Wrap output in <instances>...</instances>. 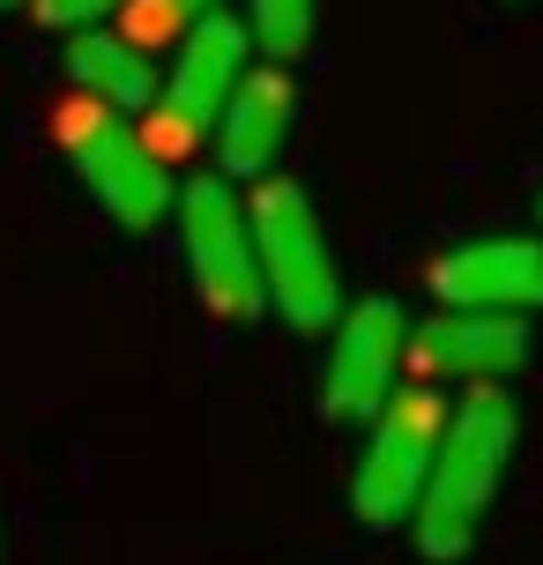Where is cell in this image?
I'll return each instance as SVG.
<instances>
[{"label": "cell", "instance_id": "obj_1", "mask_svg": "<svg viewBox=\"0 0 543 565\" xmlns=\"http://www.w3.org/2000/svg\"><path fill=\"white\" fill-rule=\"evenodd\" d=\"M514 439H521V417H514V402L499 395V380H477L469 402L447 409L439 447H432V469H425V491H417V507H409L417 558L447 565L477 543L491 499H499V477H507V461H514Z\"/></svg>", "mask_w": 543, "mask_h": 565}, {"label": "cell", "instance_id": "obj_2", "mask_svg": "<svg viewBox=\"0 0 543 565\" xmlns=\"http://www.w3.org/2000/svg\"><path fill=\"white\" fill-rule=\"evenodd\" d=\"M246 224H254V254H260V282H268V306L284 312L298 335L313 328H336L343 312V276H336V254H328V231H320V209L298 179H254L246 194Z\"/></svg>", "mask_w": 543, "mask_h": 565}, {"label": "cell", "instance_id": "obj_3", "mask_svg": "<svg viewBox=\"0 0 543 565\" xmlns=\"http://www.w3.org/2000/svg\"><path fill=\"white\" fill-rule=\"evenodd\" d=\"M60 141H67L83 186L97 194V209H105L119 231H157L172 216V201H179L172 164H164L157 141L135 135L127 113L97 105V97H75V105H60Z\"/></svg>", "mask_w": 543, "mask_h": 565}, {"label": "cell", "instance_id": "obj_4", "mask_svg": "<svg viewBox=\"0 0 543 565\" xmlns=\"http://www.w3.org/2000/svg\"><path fill=\"white\" fill-rule=\"evenodd\" d=\"M172 216H179V246H187V276H194L201 306L224 312V320H260L268 312V282H260L254 224H246V201L231 194V179L224 171L187 179Z\"/></svg>", "mask_w": 543, "mask_h": 565}, {"label": "cell", "instance_id": "obj_5", "mask_svg": "<svg viewBox=\"0 0 543 565\" xmlns=\"http://www.w3.org/2000/svg\"><path fill=\"white\" fill-rule=\"evenodd\" d=\"M439 424H447V402L432 395V380L417 387H395L380 402V417L365 424V454H358V477H350V507L372 529H395L409 521L417 491H425L432 447H439Z\"/></svg>", "mask_w": 543, "mask_h": 565}, {"label": "cell", "instance_id": "obj_6", "mask_svg": "<svg viewBox=\"0 0 543 565\" xmlns=\"http://www.w3.org/2000/svg\"><path fill=\"white\" fill-rule=\"evenodd\" d=\"M402 350H409V320L395 298H358L336 312V335H328V365H320V409L336 424H372L380 402L395 395Z\"/></svg>", "mask_w": 543, "mask_h": 565}, {"label": "cell", "instance_id": "obj_7", "mask_svg": "<svg viewBox=\"0 0 543 565\" xmlns=\"http://www.w3.org/2000/svg\"><path fill=\"white\" fill-rule=\"evenodd\" d=\"M246 45H254V30L238 23V15H224V8H201L194 23L179 30V60L172 75L157 83V135L164 141H194L216 127V113H224V97L238 89V75H246Z\"/></svg>", "mask_w": 543, "mask_h": 565}, {"label": "cell", "instance_id": "obj_8", "mask_svg": "<svg viewBox=\"0 0 543 565\" xmlns=\"http://www.w3.org/2000/svg\"><path fill=\"white\" fill-rule=\"evenodd\" d=\"M529 312H477V306H439L432 320L409 328V350L402 365L417 380H507V372L529 365Z\"/></svg>", "mask_w": 543, "mask_h": 565}, {"label": "cell", "instance_id": "obj_9", "mask_svg": "<svg viewBox=\"0 0 543 565\" xmlns=\"http://www.w3.org/2000/svg\"><path fill=\"white\" fill-rule=\"evenodd\" d=\"M432 298L477 312H543V238H469L432 260Z\"/></svg>", "mask_w": 543, "mask_h": 565}, {"label": "cell", "instance_id": "obj_10", "mask_svg": "<svg viewBox=\"0 0 543 565\" xmlns=\"http://www.w3.org/2000/svg\"><path fill=\"white\" fill-rule=\"evenodd\" d=\"M290 119H298L290 75L284 67H246L238 89L224 97V113H216V164H224V179H268L290 141Z\"/></svg>", "mask_w": 543, "mask_h": 565}, {"label": "cell", "instance_id": "obj_11", "mask_svg": "<svg viewBox=\"0 0 543 565\" xmlns=\"http://www.w3.org/2000/svg\"><path fill=\"white\" fill-rule=\"evenodd\" d=\"M67 83H75V97H97V105H113V113H149L157 105V67H149V53L127 38V30H105V23H83L75 38H67Z\"/></svg>", "mask_w": 543, "mask_h": 565}, {"label": "cell", "instance_id": "obj_12", "mask_svg": "<svg viewBox=\"0 0 543 565\" xmlns=\"http://www.w3.org/2000/svg\"><path fill=\"white\" fill-rule=\"evenodd\" d=\"M313 23H320V0H246V30L268 60H298L313 45Z\"/></svg>", "mask_w": 543, "mask_h": 565}, {"label": "cell", "instance_id": "obj_13", "mask_svg": "<svg viewBox=\"0 0 543 565\" xmlns=\"http://www.w3.org/2000/svg\"><path fill=\"white\" fill-rule=\"evenodd\" d=\"M30 8H38V23H53V30H83V23L119 15L127 0H30Z\"/></svg>", "mask_w": 543, "mask_h": 565}, {"label": "cell", "instance_id": "obj_14", "mask_svg": "<svg viewBox=\"0 0 543 565\" xmlns=\"http://www.w3.org/2000/svg\"><path fill=\"white\" fill-rule=\"evenodd\" d=\"M179 8H187V15H201V8H216V0H179Z\"/></svg>", "mask_w": 543, "mask_h": 565}, {"label": "cell", "instance_id": "obj_15", "mask_svg": "<svg viewBox=\"0 0 543 565\" xmlns=\"http://www.w3.org/2000/svg\"><path fill=\"white\" fill-rule=\"evenodd\" d=\"M0 8H23V0H0Z\"/></svg>", "mask_w": 543, "mask_h": 565}]
</instances>
